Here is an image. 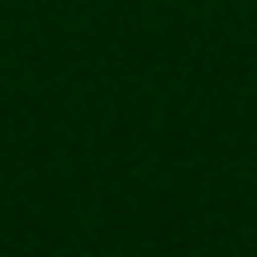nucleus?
<instances>
[]
</instances>
